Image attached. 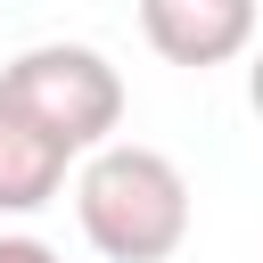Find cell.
I'll return each instance as SVG.
<instances>
[{
  "instance_id": "cell-4",
  "label": "cell",
  "mask_w": 263,
  "mask_h": 263,
  "mask_svg": "<svg viewBox=\"0 0 263 263\" xmlns=\"http://www.w3.org/2000/svg\"><path fill=\"white\" fill-rule=\"evenodd\" d=\"M66 148L49 132H33L16 107H0V214H41L66 189Z\"/></svg>"
},
{
  "instance_id": "cell-3",
  "label": "cell",
  "mask_w": 263,
  "mask_h": 263,
  "mask_svg": "<svg viewBox=\"0 0 263 263\" xmlns=\"http://www.w3.org/2000/svg\"><path fill=\"white\" fill-rule=\"evenodd\" d=\"M140 33L164 66H230L255 41V0H140Z\"/></svg>"
},
{
  "instance_id": "cell-2",
  "label": "cell",
  "mask_w": 263,
  "mask_h": 263,
  "mask_svg": "<svg viewBox=\"0 0 263 263\" xmlns=\"http://www.w3.org/2000/svg\"><path fill=\"white\" fill-rule=\"evenodd\" d=\"M0 107H16L66 156H90L123 123V74L90 41H33V49H16L0 66Z\"/></svg>"
},
{
  "instance_id": "cell-5",
  "label": "cell",
  "mask_w": 263,
  "mask_h": 263,
  "mask_svg": "<svg viewBox=\"0 0 263 263\" xmlns=\"http://www.w3.org/2000/svg\"><path fill=\"white\" fill-rule=\"evenodd\" d=\"M0 263H66L49 238H33V230H0Z\"/></svg>"
},
{
  "instance_id": "cell-1",
  "label": "cell",
  "mask_w": 263,
  "mask_h": 263,
  "mask_svg": "<svg viewBox=\"0 0 263 263\" xmlns=\"http://www.w3.org/2000/svg\"><path fill=\"white\" fill-rule=\"evenodd\" d=\"M74 222L107 263H164L189 238V173L148 140H107L74 164Z\"/></svg>"
}]
</instances>
